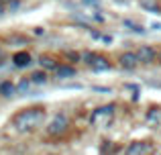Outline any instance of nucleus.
<instances>
[{
  "instance_id": "nucleus-8",
  "label": "nucleus",
  "mask_w": 161,
  "mask_h": 155,
  "mask_svg": "<svg viewBox=\"0 0 161 155\" xmlns=\"http://www.w3.org/2000/svg\"><path fill=\"white\" fill-rule=\"evenodd\" d=\"M55 78L57 80H69L75 76V68L74 65H67V64H59L57 68H55Z\"/></svg>"
},
{
  "instance_id": "nucleus-6",
  "label": "nucleus",
  "mask_w": 161,
  "mask_h": 155,
  "mask_svg": "<svg viewBox=\"0 0 161 155\" xmlns=\"http://www.w3.org/2000/svg\"><path fill=\"white\" fill-rule=\"evenodd\" d=\"M157 55L159 51L153 47V45H141V47L137 49V57H139V64L143 65H151L157 61Z\"/></svg>"
},
{
  "instance_id": "nucleus-15",
  "label": "nucleus",
  "mask_w": 161,
  "mask_h": 155,
  "mask_svg": "<svg viewBox=\"0 0 161 155\" xmlns=\"http://www.w3.org/2000/svg\"><path fill=\"white\" fill-rule=\"evenodd\" d=\"M33 84H31V80H23V82L19 84V86H16V90H19V94H25V92H29V88H31Z\"/></svg>"
},
{
  "instance_id": "nucleus-7",
  "label": "nucleus",
  "mask_w": 161,
  "mask_h": 155,
  "mask_svg": "<svg viewBox=\"0 0 161 155\" xmlns=\"http://www.w3.org/2000/svg\"><path fill=\"white\" fill-rule=\"evenodd\" d=\"M118 65L122 69H135L139 65V57H137V51H122L118 55Z\"/></svg>"
},
{
  "instance_id": "nucleus-3",
  "label": "nucleus",
  "mask_w": 161,
  "mask_h": 155,
  "mask_svg": "<svg viewBox=\"0 0 161 155\" xmlns=\"http://www.w3.org/2000/svg\"><path fill=\"white\" fill-rule=\"evenodd\" d=\"M82 61L90 69H94V72H108V69L112 68V64L108 61V57L100 55V53H94V51H84L82 53Z\"/></svg>"
},
{
  "instance_id": "nucleus-10",
  "label": "nucleus",
  "mask_w": 161,
  "mask_h": 155,
  "mask_svg": "<svg viewBox=\"0 0 161 155\" xmlns=\"http://www.w3.org/2000/svg\"><path fill=\"white\" fill-rule=\"evenodd\" d=\"M12 61H14L16 68H27V65L33 61V57H31V53H27V51H19V53H14Z\"/></svg>"
},
{
  "instance_id": "nucleus-13",
  "label": "nucleus",
  "mask_w": 161,
  "mask_h": 155,
  "mask_svg": "<svg viewBox=\"0 0 161 155\" xmlns=\"http://www.w3.org/2000/svg\"><path fill=\"white\" fill-rule=\"evenodd\" d=\"M29 80H31L33 86H35V84H37V86H41V84L47 82V74H45V72H33L31 76H29Z\"/></svg>"
},
{
  "instance_id": "nucleus-9",
  "label": "nucleus",
  "mask_w": 161,
  "mask_h": 155,
  "mask_svg": "<svg viewBox=\"0 0 161 155\" xmlns=\"http://www.w3.org/2000/svg\"><path fill=\"white\" fill-rule=\"evenodd\" d=\"M145 120H147V125H151V127H161V108H157V106L149 108L147 114H145Z\"/></svg>"
},
{
  "instance_id": "nucleus-17",
  "label": "nucleus",
  "mask_w": 161,
  "mask_h": 155,
  "mask_svg": "<svg viewBox=\"0 0 161 155\" xmlns=\"http://www.w3.org/2000/svg\"><path fill=\"white\" fill-rule=\"evenodd\" d=\"M4 12H6V4H2V2H0V16H2Z\"/></svg>"
},
{
  "instance_id": "nucleus-12",
  "label": "nucleus",
  "mask_w": 161,
  "mask_h": 155,
  "mask_svg": "<svg viewBox=\"0 0 161 155\" xmlns=\"http://www.w3.org/2000/svg\"><path fill=\"white\" fill-rule=\"evenodd\" d=\"M39 65L43 69H53V72H55V68H57L59 64L55 61V57H51V55H41L39 57Z\"/></svg>"
},
{
  "instance_id": "nucleus-11",
  "label": "nucleus",
  "mask_w": 161,
  "mask_h": 155,
  "mask_svg": "<svg viewBox=\"0 0 161 155\" xmlns=\"http://www.w3.org/2000/svg\"><path fill=\"white\" fill-rule=\"evenodd\" d=\"M14 94H16V86L12 82H8V80L0 82V96H4V98H12Z\"/></svg>"
},
{
  "instance_id": "nucleus-16",
  "label": "nucleus",
  "mask_w": 161,
  "mask_h": 155,
  "mask_svg": "<svg viewBox=\"0 0 161 155\" xmlns=\"http://www.w3.org/2000/svg\"><path fill=\"white\" fill-rule=\"evenodd\" d=\"M84 4H86V6H98L100 4V0H82Z\"/></svg>"
},
{
  "instance_id": "nucleus-4",
  "label": "nucleus",
  "mask_w": 161,
  "mask_h": 155,
  "mask_svg": "<svg viewBox=\"0 0 161 155\" xmlns=\"http://www.w3.org/2000/svg\"><path fill=\"white\" fill-rule=\"evenodd\" d=\"M155 145L151 141H133L126 145L125 155H153Z\"/></svg>"
},
{
  "instance_id": "nucleus-19",
  "label": "nucleus",
  "mask_w": 161,
  "mask_h": 155,
  "mask_svg": "<svg viewBox=\"0 0 161 155\" xmlns=\"http://www.w3.org/2000/svg\"><path fill=\"white\" fill-rule=\"evenodd\" d=\"M159 155H161V153H159Z\"/></svg>"
},
{
  "instance_id": "nucleus-18",
  "label": "nucleus",
  "mask_w": 161,
  "mask_h": 155,
  "mask_svg": "<svg viewBox=\"0 0 161 155\" xmlns=\"http://www.w3.org/2000/svg\"><path fill=\"white\" fill-rule=\"evenodd\" d=\"M157 61H159V65H161V51H159V55H157Z\"/></svg>"
},
{
  "instance_id": "nucleus-2",
  "label": "nucleus",
  "mask_w": 161,
  "mask_h": 155,
  "mask_svg": "<svg viewBox=\"0 0 161 155\" xmlns=\"http://www.w3.org/2000/svg\"><path fill=\"white\" fill-rule=\"evenodd\" d=\"M114 114H116V104H112V102L102 104V106H98L96 110H92L90 125L92 127H98V129H104L114 120Z\"/></svg>"
},
{
  "instance_id": "nucleus-14",
  "label": "nucleus",
  "mask_w": 161,
  "mask_h": 155,
  "mask_svg": "<svg viewBox=\"0 0 161 155\" xmlns=\"http://www.w3.org/2000/svg\"><path fill=\"white\" fill-rule=\"evenodd\" d=\"M102 153H104V155L118 153V145H114L112 141H104V143H102Z\"/></svg>"
},
{
  "instance_id": "nucleus-1",
  "label": "nucleus",
  "mask_w": 161,
  "mask_h": 155,
  "mask_svg": "<svg viewBox=\"0 0 161 155\" xmlns=\"http://www.w3.org/2000/svg\"><path fill=\"white\" fill-rule=\"evenodd\" d=\"M45 120V108L41 106H33V108H25L12 119V127L19 133H31L37 127H41Z\"/></svg>"
},
{
  "instance_id": "nucleus-5",
  "label": "nucleus",
  "mask_w": 161,
  "mask_h": 155,
  "mask_svg": "<svg viewBox=\"0 0 161 155\" xmlns=\"http://www.w3.org/2000/svg\"><path fill=\"white\" fill-rule=\"evenodd\" d=\"M67 127H69V119L59 112V114H55L51 119V123H49V127H47V133L51 137H59V135H63V133L67 131Z\"/></svg>"
}]
</instances>
